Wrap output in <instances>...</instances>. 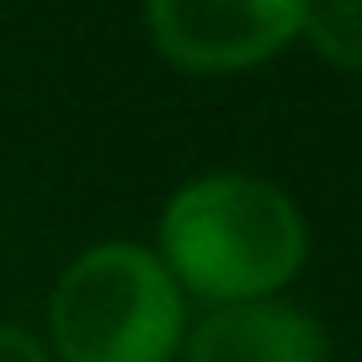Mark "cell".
<instances>
[{"label":"cell","instance_id":"6da1fadb","mask_svg":"<svg viewBox=\"0 0 362 362\" xmlns=\"http://www.w3.org/2000/svg\"><path fill=\"white\" fill-rule=\"evenodd\" d=\"M155 256L192 298H272L304 272L309 224L283 187L245 170H214L165 203Z\"/></svg>","mask_w":362,"mask_h":362},{"label":"cell","instance_id":"7a4b0ae2","mask_svg":"<svg viewBox=\"0 0 362 362\" xmlns=\"http://www.w3.org/2000/svg\"><path fill=\"white\" fill-rule=\"evenodd\" d=\"M48 336L59 362H170L187 336L181 288L134 240L90 245L48 293Z\"/></svg>","mask_w":362,"mask_h":362},{"label":"cell","instance_id":"3957f363","mask_svg":"<svg viewBox=\"0 0 362 362\" xmlns=\"http://www.w3.org/2000/svg\"><path fill=\"white\" fill-rule=\"evenodd\" d=\"M309 0H144L155 48L187 75H240L304 33Z\"/></svg>","mask_w":362,"mask_h":362},{"label":"cell","instance_id":"277c9868","mask_svg":"<svg viewBox=\"0 0 362 362\" xmlns=\"http://www.w3.org/2000/svg\"><path fill=\"white\" fill-rule=\"evenodd\" d=\"M187 362H330V336L309 309L283 298L214 304L181 336Z\"/></svg>","mask_w":362,"mask_h":362},{"label":"cell","instance_id":"5b68a950","mask_svg":"<svg viewBox=\"0 0 362 362\" xmlns=\"http://www.w3.org/2000/svg\"><path fill=\"white\" fill-rule=\"evenodd\" d=\"M298 37H309V48L330 69L362 75V0H309Z\"/></svg>","mask_w":362,"mask_h":362},{"label":"cell","instance_id":"8992f818","mask_svg":"<svg viewBox=\"0 0 362 362\" xmlns=\"http://www.w3.org/2000/svg\"><path fill=\"white\" fill-rule=\"evenodd\" d=\"M0 362H54V351L22 325H0Z\"/></svg>","mask_w":362,"mask_h":362}]
</instances>
